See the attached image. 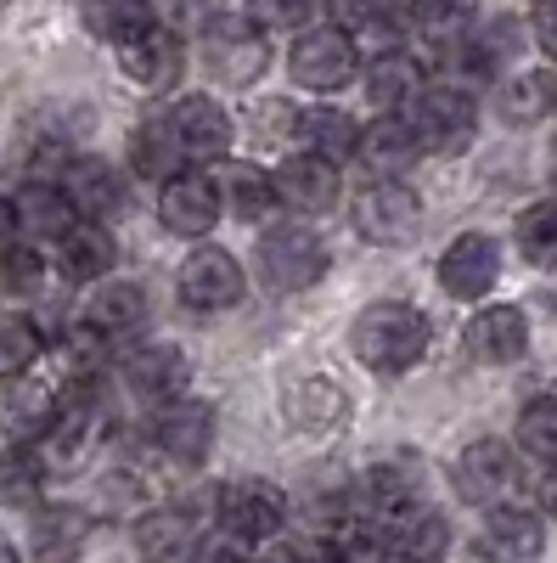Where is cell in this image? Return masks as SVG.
Returning a JSON list of instances; mask_svg holds the SVG:
<instances>
[{"mask_svg":"<svg viewBox=\"0 0 557 563\" xmlns=\"http://www.w3.org/2000/svg\"><path fill=\"white\" fill-rule=\"evenodd\" d=\"M519 254L541 271H557V198L535 203L524 220H519Z\"/></svg>","mask_w":557,"mask_h":563,"instance_id":"cell-40","label":"cell"},{"mask_svg":"<svg viewBox=\"0 0 557 563\" xmlns=\"http://www.w3.org/2000/svg\"><path fill=\"white\" fill-rule=\"evenodd\" d=\"M7 384L12 389L0 395V429H7V440H18V445H40L57 422V395L45 384H29V372L23 378H7Z\"/></svg>","mask_w":557,"mask_h":563,"instance_id":"cell-29","label":"cell"},{"mask_svg":"<svg viewBox=\"0 0 557 563\" xmlns=\"http://www.w3.org/2000/svg\"><path fill=\"white\" fill-rule=\"evenodd\" d=\"M349 220H355V231L366 243L400 249L423 231V198H416L405 180H371L349 198Z\"/></svg>","mask_w":557,"mask_h":563,"instance_id":"cell-6","label":"cell"},{"mask_svg":"<svg viewBox=\"0 0 557 563\" xmlns=\"http://www.w3.org/2000/svg\"><path fill=\"white\" fill-rule=\"evenodd\" d=\"M90 512L74 501H52V507H34V525H29V552L40 563H74L90 547Z\"/></svg>","mask_w":557,"mask_h":563,"instance_id":"cell-26","label":"cell"},{"mask_svg":"<svg viewBox=\"0 0 557 563\" xmlns=\"http://www.w3.org/2000/svg\"><path fill=\"white\" fill-rule=\"evenodd\" d=\"M45 339L34 316H0V378H23V372L45 355Z\"/></svg>","mask_w":557,"mask_h":563,"instance_id":"cell-36","label":"cell"},{"mask_svg":"<svg viewBox=\"0 0 557 563\" xmlns=\"http://www.w3.org/2000/svg\"><path fill=\"white\" fill-rule=\"evenodd\" d=\"M546 552V512L524 501H495L484 507V558L495 563H535Z\"/></svg>","mask_w":557,"mask_h":563,"instance_id":"cell-21","label":"cell"},{"mask_svg":"<svg viewBox=\"0 0 557 563\" xmlns=\"http://www.w3.org/2000/svg\"><path fill=\"white\" fill-rule=\"evenodd\" d=\"M461 344L479 366H513L530 350V316L519 305H479L474 321L461 327Z\"/></svg>","mask_w":557,"mask_h":563,"instance_id":"cell-18","label":"cell"},{"mask_svg":"<svg viewBox=\"0 0 557 563\" xmlns=\"http://www.w3.org/2000/svg\"><path fill=\"white\" fill-rule=\"evenodd\" d=\"M349 411V400H344V389H333V384H299L293 389V422H304V429H333V422Z\"/></svg>","mask_w":557,"mask_h":563,"instance_id":"cell-41","label":"cell"},{"mask_svg":"<svg viewBox=\"0 0 557 563\" xmlns=\"http://www.w3.org/2000/svg\"><path fill=\"white\" fill-rule=\"evenodd\" d=\"M288 68H293V79L304 90L333 97V90H344V85L360 79V40L344 23H310L304 34H293Z\"/></svg>","mask_w":557,"mask_h":563,"instance_id":"cell-4","label":"cell"},{"mask_svg":"<svg viewBox=\"0 0 557 563\" xmlns=\"http://www.w3.org/2000/svg\"><path fill=\"white\" fill-rule=\"evenodd\" d=\"M119 52V68L142 85V90H175L180 74H186V45L169 23H147V29H135L130 40L113 45Z\"/></svg>","mask_w":557,"mask_h":563,"instance_id":"cell-14","label":"cell"},{"mask_svg":"<svg viewBox=\"0 0 557 563\" xmlns=\"http://www.w3.org/2000/svg\"><path fill=\"white\" fill-rule=\"evenodd\" d=\"M383 563H411V558H394V552H389V558H383Z\"/></svg>","mask_w":557,"mask_h":563,"instance_id":"cell-49","label":"cell"},{"mask_svg":"<svg viewBox=\"0 0 557 563\" xmlns=\"http://www.w3.org/2000/svg\"><path fill=\"white\" fill-rule=\"evenodd\" d=\"M119 378L135 400H147V406H164L175 395H186V384H192V366H186V355L175 344H142V350H130L119 361Z\"/></svg>","mask_w":557,"mask_h":563,"instance_id":"cell-22","label":"cell"},{"mask_svg":"<svg viewBox=\"0 0 557 563\" xmlns=\"http://www.w3.org/2000/svg\"><path fill=\"white\" fill-rule=\"evenodd\" d=\"M214 192H220V209H231L237 220H265L276 209V186H270V169L254 164V158H214Z\"/></svg>","mask_w":557,"mask_h":563,"instance_id":"cell-27","label":"cell"},{"mask_svg":"<svg viewBox=\"0 0 557 563\" xmlns=\"http://www.w3.org/2000/svg\"><path fill=\"white\" fill-rule=\"evenodd\" d=\"M355 158L371 180H405L416 169V158H423V141H416L405 113H378L371 124H360Z\"/></svg>","mask_w":557,"mask_h":563,"instance_id":"cell-16","label":"cell"},{"mask_svg":"<svg viewBox=\"0 0 557 563\" xmlns=\"http://www.w3.org/2000/svg\"><path fill=\"white\" fill-rule=\"evenodd\" d=\"M142 7L153 12V23H175V18H180V7H186V0H142Z\"/></svg>","mask_w":557,"mask_h":563,"instance_id":"cell-46","label":"cell"},{"mask_svg":"<svg viewBox=\"0 0 557 563\" xmlns=\"http://www.w3.org/2000/svg\"><path fill=\"white\" fill-rule=\"evenodd\" d=\"M12 214H18V238L34 243V249H52L63 231L79 220L57 180H29V186H18V192H12Z\"/></svg>","mask_w":557,"mask_h":563,"instance_id":"cell-25","label":"cell"},{"mask_svg":"<svg viewBox=\"0 0 557 563\" xmlns=\"http://www.w3.org/2000/svg\"><path fill=\"white\" fill-rule=\"evenodd\" d=\"M220 192H214V180L198 175V169H180L158 186V225L169 231V238H186V243H203L214 220H220Z\"/></svg>","mask_w":557,"mask_h":563,"instance_id":"cell-11","label":"cell"},{"mask_svg":"<svg viewBox=\"0 0 557 563\" xmlns=\"http://www.w3.org/2000/svg\"><path fill=\"white\" fill-rule=\"evenodd\" d=\"M135 552H142V563H192L203 552V512L198 507H147L142 519H135L130 530Z\"/></svg>","mask_w":557,"mask_h":563,"instance_id":"cell-10","label":"cell"},{"mask_svg":"<svg viewBox=\"0 0 557 563\" xmlns=\"http://www.w3.org/2000/svg\"><path fill=\"white\" fill-rule=\"evenodd\" d=\"M203 63L214 79L225 85H254L265 68H270V45H265V29L243 12H225V18H209L203 23Z\"/></svg>","mask_w":557,"mask_h":563,"instance_id":"cell-7","label":"cell"},{"mask_svg":"<svg viewBox=\"0 0 557 563\" xmlns=\"http://www.w3.org/2000/svg\"><path fill=\"white\" fill-rule=\"evenodd\" d=\"M164 119H169L175 141L186 147V158H192V164H214V158H225V153H231V141H237V124H231V113H225L214 97H180Z\"/></svg>","mask_w":557,"mask_h":563,"instance_id":"cell-19","label":"cell"},{"mask_svg":"<svg viewBox=\"0 0 557 563\" xmlns=\"http://www.w3.org/2000/svg\"><path fill=\"white\" fill-rule=\"evenodd\" d=\"M405 23L439 52H461L479 29V0H405Z\"/></svg>","mask_w":557,"mask_h":563,"instance_id":"cell-31","label":"cell"},{"mask_svg":"<svg viewBox=\"0 0 557 563\" xmlns=\"http://www.w3.org/2000/svg\"><path fill=\"white\" fill-rule=\"evenodd\" d=\"M416 501H423V462H416L411 451L383 456L360 479V512H366V519H378V525H394L400 512H411Z\"/></svg>","mask_w":557,"mask_h":563,"instance_id":"cell-17","label":"cell"},{"mask_svg":"<svg viewBox=\"0 0 557 563\" xmlns=\"http://www.w3.org/2000/svg\"><path fill=\"white\" fill-rule=\"evenodd\" d=\"M130 169L142 180H153V186H164L180 169H192V158H186V147L175 141L169 119H147V124L130 130Z\"/></svg>","mask_w":557,"mask_h":563,"instance_id":"cell-32","label":"cell"},{"mask_svg":"<svg viewBox=\"0 0 557 563\" xmlns=\"http://www.w3.org/2000/svg\"><path fill=\"white\" fill-rule=\"evenodd\" d=\"M495 108L506 124H535L557 108V79L552 74H506L495 90Z\"/></svg>","mask_w":557,"mask_h":563,"instance_id":"cell-35","label":"cell"},{"mask_svg":"<svg viewBox=\"0 0 557 563\" xmlns=\"http://www.w3.org/2000/svg\"><path fill=\"white\" fill-rule=\"evenodd\" d=\"M389 552L394 558H411V563H439L450 552V525L428 507H411L389 525Z\"/></svg>","mask_w":557,"mask_h":563,"instance_id":"cell-34","label":"cell"},{"mask_svg":"<svg viewBox=\"0 0 557 563\" xmlns=\"http://www.w3.org/2000/svg\"><path fill=\"white\" fill-rule=\"evenodd\" d=\"M153 445L169 462H186V467L203 462L209 445H214V411L203 400H186V395L153 406Z\"/></svg>","mask_w":557,"mask_h":563,"instance_id":"cell-20","label":"cell"},{"mask_svg":"<svg viewBox=\"0 0 557 563\" xmlns=\"http://www.w3.org/2000/svg\"><path fill=\"white\" fill-rule=\"evenodd\" d=\"M175 294H180L186 310L220 316V310H231V305H243V294H248V271H243V260L231 254V249H220V243L203 238L192 254L180 260V271H175Z\"/></svg>","mask_w":557,"mask_h":563,"instance_id":"cell-5","label":"cell"},{"mask_svg":"<svg viewBox=\"0 0 557 563\" xmlns=\"http://www.w3.org/2000/svg\"><path fill=\"white\" fill-rule=\"evenodd\" d=\"M519 451L535 462H557V395H535L519 411Z\"/></svg>","mask_w":557,"mask_h":563,"instance_id":"cell-37","label":"cell"},{"mask_svg":"<svg viewBox=\"0 0 557 563\" xmlns=\"http://www.w3.org/2000/svg\"><path fill=\"white\" fill-rule=\"evenodd\" d=\"M270 186H276V209H288L293 220H315L338 209L344 198V175L333 158H315V153H293L270 169Z\"/></svg>","mask_w":557,"mask_h":563,"instance_id":"cell-9","label":"cell"},{"mask_svg":"<svg viewBox=\"0 0 557 563\" xmlns=\"http://www.w3.org/2000/svg\"><path fill=\"white\" fill-rule=\"evenodd\" d=\"M293 141H299V153H315V158H355V141H360V119H349L344 108L333 102H315L304 113H293Z\"/></svg>","mask_w":557,"mask_h":563,"instance_id":"cell-30","label":"cell"},{"mask_svg":"<svg viewBox=\"0 0 557 563\" xmlns=\"http://www.w3.org/2000/svg\"><path fill=\"white\" fill-rule=\"evenodd\" d=\"M259 563H338V547L321 541V536H304V541H282V547H259Z\"/></svg>","mask_w":557,"mask_h":563,"instance_id":"cell-42","label":"cell"},{"mask_svg":"<svg viewBox=\"0 0 557 563\" xmlns=\"http://www.w3.org/2000/svg\"><path fill=\"white\" fill-rule=\"evenodd\" d=\"M153 12L142 7V0H85V29L90 34H102L108 45L130 40L135 29H147Z\"/></svg>","mask_w":557,"mask_h":563,"instance_id":"cell-38","label":"cell"},{"mask_svg":"<svg viewBox=\"0 0 557 563\" xmlns=\"http://www.w3.org/2000/svg\"><path fill=\"white\" fill-rule=\"evenodd\" d=\"M45 456L40 445H0V507H18V512H34L40 496H45Z\"/></svg>","mask_w":557,"mask_h":563,"instance_id":"cell-33","label":"cell"},{"mask_svg":"<svg viewBox=\"0 0 557 563\" xmlns=\"http://www.w3.org/2000/svg\"><path fill=\"white\" fill-rule=\"evenodd\" d=\"M541 512L557 525V462H546V479H541Z\"/></svg>","mask_w":557,"mask_h":563,"instance_id":"cell-45","label":"cell"},{"mask_svg":"<svg viewBox=\"0 0 557 563\" xmlns=\"http://www.w3.org/2000/svg\"><path fill=\"white\" fill-rule=\"evenodd\" d=\"M450 485L461 501H474V507H495L513 496L519 485V451L506 445V440H474L468 451L456 456L450 467Z\"/></svg>","mask_w":557,"mask_h":563,"instance_id":"cell-12","label":"cell"},{"mask_svg":"<svg viewBox=\"0 0 557 563\" xmlns=\"http://www.w3.org/2000/svg\"><path fill=\"white\" fill-rule=\"evenodd\" d=\"M501 282V243L490 231H461V238L439 254V288L461 305H479Z\"/></svg>","mask_w":557,"mask_h":563,"instance_id":"cell-13","label":"cell"},{"mask_svg":"<svg viewBox=\"0 0 557 563\" xmlns=\"http://www.w3.org/2000/svg\"><path fill=\"white\" fill-rule=\"evenodd\" d=\"M18 238V214H12V192H0V243Z\"/></svg>","mask_w":557,"mask_h":563,"instance_id":"cell-47","label":"cell"},{"mask_svg":"<svg viewBox=\"0 0 557 563\" xmlns=\"http://www.w3.org/2000/svg\"><path fill=\"white\" fill-rule=\"evenodd\" d=\"M535 45H541V52L557 63V0H535Z\"/></svg>","mask_w":557,"mask_h":563,"instance_id":"cell-44","label":"cell"},{"mask_svg":"<svg viewBox=\"0 0 557 563\" xmlns=\"http://www.w3.org/2000/svg\"><path fill=\"white\" fill-rule=\"evenodd\" d=\"M52 260H57V271H63L68 282L90 288V282L113 276V265H119V243H113L108 220H74L63 238L52 243Z\"/></svg>","mask_w":557,"mask_h":563,"instance_id":"cell-23","label":"cell"},{"mask_svg":"<svg viewBox=\"0 0 557 563\" xmlns=\"http://www.w3.org/2000/svg\"><path fill=\"white\" fill-rule=\"evenodd\" d=\"M248 18L265 34H304L310 23L327 18V0H248Z\"/></svg>","mask_w":557,"mask_h":563,"instance_id":"cell-39","label":"cell"},{"mask_svg":"<svg viewBox=\"0 0 557 563\" xmlns=\"http://www.w3.org/2000/svg\"><path fill=\"white\" fill-rule=\"evenodd\" d=\"M79 321L90 327V333H102L108 344H119V339L147 327V294L124 276H102V282H90V305H85Z\"/></svg>","mask_w":557,"mask_h":563,"instance_id":"cell-24","label":"cell"},{"mask_svg":"<svg viewBox=\"0 0 557 563\" xmlns=\"http://www.w3.org/2000/svg\"><path fill=\"white\" fill-rule=\"evenodd\" d=\"M405 119L423 141V153H439V158H456L468 153V141L479 130V102L468 85H450V79H423V90L405 102Z\"/></svg>","mask_w":557,"mask_h":563,"instance_id":"cell-2","label":"cell"},{"mask_svg":"<svg viewBox=\"0 0 557 563\" xmlns=\"http://www.w3.org/2000/svg\"><path fill=\"white\" fill-rule=\"evenodd\" d=\"M57 186L68 192V203H74L79 220H113V214L130 203V186H124L119 164H108V158H97V153L63 158Z\"/></svg>","mask_w":557,"mask_h":563,"instance_id":"cell-15","label":"cell"},{"mask_svg":"<svg viewBox=\"0 0 557 563\" xmlns=\"http://www.w3.org/2000/svg\"><path fill=\"white\" fill-rule=\"evenodd\" d=\"M434 344V327L428 316L405 305V299H378V305H366L349 327V350L360 366L371 372H411L416 361L428 355Z\"/></svg>","mask_w":557,"mask_h":563,"instance_id":"cell-1","label":"cell"},{"mask_svg":"<svg viewBox=\"0 0 557 563\" xmlns=\"http://www.w3.org/2000/svg\"><path fill=\"white\" fill-rule=\"evenodd\" d=\"M0 563H18V547H12L7 536H0Z\"/></svg>","mask_w":557,"mask_h":563,"instance_id":"cell-48","label":"cell"},{"mask_svg":"<svg viewBox=\"0 0 557 563\" xmlns=\"http://www.w3.org/2000/svg\"><path fill=\"white\" fill-rule=\"evenodd\" d=\"M254 271H259V282L270 294H304L327 276V243H321V231H310L304 220L270 225L259 238Z\"/></svg>","mask_w":557,"mask_h":563,"instance_id":"cell-3","label":"cell"},{"mask_svg":"<svg viewBox=\"0 0 557 563\" xmlns=\"http://www.w3.org/2000/svg\"><path fill=\"white\" fill-rule=\"evenodd\" d=\"M198 558H203V563H259V547L243 541V536H220V541H209Z\"/></svg>","mask_w":557,"mask_h":563,"instance_id":"cell-43","label":"cell"},{"mask_svg":"<svg viewBox=\"0 0 557 563\" xmlns=\"http://www.w3.org/2000/svg\"><path fill=\"white\" fill-rule=\"evenodd\" d=\"M214 512H220L225 536H243L254 547H265V541H276L288 530V496L276 490L270 479H231V485H220Z\"/></svg>","mask_w":557,"mask_h":563,"instance_id":"cell-8","label":"cell"},{"mask_svg":"<svg viewBox=\"0 0 557 563\" xmlns=\"http://www.w3.org/2000/svg\"><path fill=\"white\" fill-rule=\"evenodd\" d=\"M360 85L383 113H405V102L423 90V63L400 45H383V52H371V63H360Z\"/></svg>","mask_w":557,"mask_h":563,"instance_id":"cell-28","label":"cell"}]
</instances>
